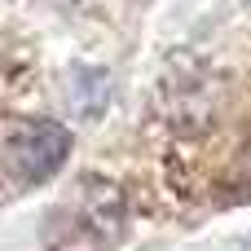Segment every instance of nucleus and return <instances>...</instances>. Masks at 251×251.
<instances>
[{
    "instance_id": "f03ea898",
    "label": "nucleus",
    "mask_w": 251,
    "mask_h": 251,
    "mask_svg": "<svg viewBox=\"0 0 251 251\" xmlns=\"http://www.w3.org/2000/svg\"><path fill=\"white\" fill-rule=\"evenodd\" d=\"M71 159V128L49 115H9L4 124V176L13 190H35Z\"/></svg>"
},
{
    "instance_id": "7ed1b4c3",
    "label": "nucleus",
    "mask_w": 251,
    "mask_h": 251,
    "mask_svg": "<svg viewBox=\"0 0 251 251\" xmlns=\"http://www.w3.org/2000/svg\"><path fill=\"white\" fill-rule=\"evenodd\" d=\"M66 106L79 119H97L110 106V75L101 66H75L66 75Z\"/></svg>"
},
{
    "instance_id": "f257e3e1",
    "label": "nucleus",
    "mask_w": 251,
    "mask_h": 251,
    "mask_svg": "<svg viewBox=\"0 0 251 251\" xmlns=\"http://www.w3.org/2000/svg\"><path fill=\"white\" fill-rule=\"evenodd\" d=\"M124 234V194L115 181L88 176L53 216L49 251H115Z\"/></svg>"
}]
</instances>
